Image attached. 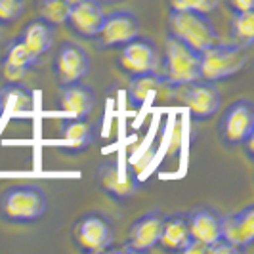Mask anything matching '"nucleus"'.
Returning a JSON list of instances; mask_svg holds the SVG:
<instances>
[{"label": "nucleus", "instance_id": "1", "mask_svg": "<svg viewBox=\"0 0 254 254\" xmlns=\"http://www.w3.org/2000/svg\"><path fill=\"white\" fill-rule=\"evenodd\" d=\"M48 212V197L40 186L15 184L0 197V218L10 224H33Z\"/></svg>", "mask_w": 254, "mask_h": 254}, {"label": "nucleus", "instance_id": "2", "mask_svg": "<svg viewBox=\"0 0 254 254\" xmlns=\"http://www.w3.org/2000/svg\"><path fill=\"white\" fill-rule=\"evenodd\" d=\"M201 52L193 50L180 38L168 35L165 42V50L159 62L157 73L168 86L178 88L201 78Z\"/></svg>", "mask_w": 254, "mask_h": 254}, {"label": "nucleus", "instance_id": "3", "mask_svg": "<svg viewBox=\"0 0 254 254\" xmlns=\"http://www.w3.org/2000/svg\"><path fill=\"white\" fill-rule=\"evenodd\" d=\"M168 35L180 38L193 50L203 52L204 48L220 42L216 27L206 13L191 10H170L168 13Z\"/></svg>", "mask_w": 254, "mask_h": 254}, {"label": "nucleus", "instance_id": "4", "mask_svg": "<svg viewBox=\"0 0 254 254\" xmlns=\"http://www.w3.org/2000/svg\"><path fill=\"white\" fill-rule=\"evenodd\" d=\"M247 60H249L247 48H243L235 42L231 44L216 42L201 52V65H199L201 80L212 82V84L228 80L239 71H243Z\"/></svg>", "mask_w": 254, "mask_h": 254}, {"label": "nucleus", "instance_id": "5", "mask_svg": "<svg viewBox=\"0 0 254 254\" xmlns=\"http://www.w3.org/2000/svg\"><path fill=\"white\" fill-rule=\"evenodd\" d=\"M178 96L182 103L188 107L191 119L197 123L210 121L220 111L222 105V96L216 86L201 78L178 86Z\"/></svg>", "mask_w": 254, "mask_h": 254}, {"label": "nucleus", "instance_id": "6", "mask_svg": "<svg viewBox=\"0 0 254 254\" xmlns=\"http://www.w3.org/2000/svg\"><path fill=\"white\" fill-rule=\"evenodd\" d=\"M220 140L229 147L243 145L247 138L254 136V109L249 100H237L224 111L218 125Z\"/></svg>", "mask_w": 254, "mask_h": 254}, {"label": "nucleus", "instance_id": "7", "mask_svg": "<svg viewBox=\"0 0 254 254\" xmlns=\"http://www.w3.org/2000/svg\"><path fill=\"white\" fill-rule=\"evenodd\" d=\"M113 237V224L102 212H88L75 226V241L82 253L94 254L109 251Z\"/></svg>", "mask_w": 254, "mask_h": 254}, {"label": "nucleus", "instance_id": "8", "mask_svg": "<svg viewBox=\"0 0 254 254\" xmlns=\"http://www.w3.org/2000/svg\"><path fill=\"white\" fill-rule=\"evenodd\" d=\"M159 62H161V54H159V48L151 38L138 35L130 42H127L125 46H121L119 67L128 76L157 73Z\"/></svg>", "mask_w": 254, "mask_h": 254}, {"label": "nucleus", "instance_id": "9", "mask_svg": "<svg viewBox=\"0 0 254 254\" xmlns=\"http://www.w3.org/2000/svg\"><path fill=\"white\" fill-rule=\"evenodd\" d=\"M140 35V19L138 15L127 10H117L113 13H105L103 23L96 35L98 46L105 50H117L125 46L132 38Z\"/></svg>", "mask_w": 254, "mask_h": 254}, {"label": "nucleus", "instance_id": "10", "mask_svg": "<svg viewBox=\"0 0 254 254\" xmlns=\"http://www.w3.org/2000/svg\"><path fill=\"white\" fill-rule=\"evenodd\" d=\"M90 54L76 42H64L54 60V75L58 78L60 86H69L84 80L90 73Z\"/></svg>", "mask_w": 254, "mask_h": 254}, {"label": "nucleus", "instance_id": "11", "mask_svg": "<svg viewBox=\"0 0 254 254\" xmlns=\"http://www.w3.org/2000/svg\"><path fill=\"white\" fill-rule=\"evenodd\" d=\"M98 186L111 199L123 203L138 193L140 178L130 166L119 165L117 161H107L98 168Z\"/></svg>", "mask_w": 254, "mask_h": 254}, {"label": "nucleus", "instance_id": "12", "mask_svg": "<svg viewBox=\"0 0 254 254\" xmlns=\"http://www.w3.org/2000/svg\"><path fill=\"white\" fill-rule=\"evenodd\" d=\"M165 224V214L161 210H151L140 216L128 229L127 251L128 253H149L159 245V237Z\"/></svg>", "mask_w": 254, "mask_h": 254}, {"label": "nucleus", "instance_id": "13", "mask_svg": "<svg viewBox=\"0 0 254 254\" xmlns=\"http://www.w3.org/2000/svg\"><path fill=\"white\" fill-rule=\"evenodd\" d=\"M105 12L102 10L100 2L96 0H78L73 2L69 8V15L65 25L71 33H75L80 38H94L98 35L103 23Z\"/></svg>", "mask_w": 254, "mask_h": 254}, {"label": "nucleus", "instance_id": "14", "mask_svg": "<svg viewBox=\"0 0 254 254\" xmlns=\"http://www.w3.org/2000/svg\"><path fill=\"white\" fill-rule=\"evenodd\" d=\"M222 237L239 253L251 249L254 243V206L249 204L235 214L222 216Z\"/></svg>", "mask_w": 254, "mask_h": 254}, {"label": "nucleus", "instance_id": "15", "mask_svg": "<svg viewBox=\"0 0 254 254\" xmlns=\"http://www.w3.org/2000/svg\"><path fill=\"white\" fill-rule=\"evenodd\" d=\"M62 147L71 155L84 153L94 143V127L88 123V117H69L62 121Z\"/></svg>", "mask_w": 254, "mask_h": 254}, {"label": "nucleus", "instance_id": "16", "mask_svg": "<svg viewBox=\"0 0 254 254\" xmlns=\"http://www.w3.org/2000/svg\"><path fill=\"white\" fill-rule=\"evenodd\" d=\"M38 62V58L27 48V44L21 40V37L15 38L2 60V75L8 82H21L27 71Z\"/></svg>", "mask_w": 254, "mask_h": 254}, {"label": "nucleus", "instance_id": "17", "mask_svg": "<svg viewBox=\"0 0 254 254\" xmlns=\"http://www.w3.org/2000/svg\"><path fill=\"white\" fill-rule=\"evenodd\" d=\"M188 222H190L191 239L206 245V249L208 245H212L222 237V216L212 208L206 206L197 208L188 216Z\"/></svg>", "mask_w": 254, "mask_h": 254}, {"label": "nucleus", "instance_id": "18", "mask_svg": "<svg viewBox=\"0 0 254 254\" xmlns=\"http://www.w3.org/2000/svg\"><path fill=\"white\" fill-rule=\"evenodd\" d=\"M191 241L190 233V222H188V214H172V216H165V224H163V231L159 237V245L165 253H184V249L188 247Z\"/></svg>", "mask_w": 254, "mask_h": 254}, {"label": "nucleus", "instance_id": "19", "mask_svg": "<svg viewBox=\"0 0 254 254\" xmlns=\"http://www.w3.org/2000/svg\"><path fill=\"white\" fill-rule=\"evenodd\" d=\"M96 105V94L82 80L64 86L62 92V109L69 117H88Z\"/></svg>", "mask_w": 254, "mask_h": 254}, {"label": "nucleus", "instance_id": "20", "mask_svg": "<svg viewBox=\"0 0 254 254\" xmlns=\"http://www.w3.org/2000/svg\"><path fill=\"white\" fill-rule=\"evenodd\" d=\"M21 40L37 58H40L50 50L52 44H54V25L42 17H37V19L27 23V27L23 29V35H21Z\"/></svg>", "mask_w": 254, "mask_h": 254}, {"label": "nucleus", "instance_id": "21", "mask_svg": "<svg viewBox=\"0 0 254 254\" xmlns=\"http://www.w3.org/2000/svg\"><path fill=\"white\" fill-rule=\"evenodd\" d=\"M163 86V78L159 73H143V75L130 76L128 82V102L132 105H141L151 94L159 92Z\"/></svg>", "mask_w": 254, "mask_h": 254}, {"label": "nucleus", "instance_id": "22", "mask_svg": "<svg viewBox=\"0 0 254 254\" xmlns=\"http://www.w3.org/2000/svg\"><path fill=\"white\" fill-rule=\"evenodd\" d=\"M229 35L235 44L249 50L254 44V13L233 10L231 23H229Z\"/></svg>", "mask_w": 254, "mask_h": 254}, {"label": "nucleus", "instance_id": "23", "mask_svg": "<svg viewBox=\"0 0 254 254\" xmlns=\"http://www.w3.org/2000/svg\"><path fill=\"white\" fill-rule=\"evenodd\" d=\"M2 102L4 111H25L33 105V94L21 82H8V88L2 90Z\"/></svg>", "mask_w": 254, "mask_h": 254}, {"label": "nucleus", "instance_id": "24", "mask_svg": "<svg viewBox=\"0 0 254 254\" xmlns=\"http://www.w3.org/2000/svg\"><path fill=\"white\" fill-rule=\"evenodd\" d=\"M71 4L67 0H38V17L46 19L54 27L65 25Z\"/></svg>", "mask_w": 254, "mask_h": 254}, {"label": "nucleus", "instance_id": "25", "mask_svg": "<svg viewBox=\"0 0 254 254\" xmlns=\"http://www.w3.org/2000/svg\"><path fill=\"white\" fill-rule=\"evenodd\" d=\"M170 10H191L199 13H210L220 6V0H168Z\"/></svg>", "mask_w": 254, "mask_h": 254}, {"label": "nucleus", "instance_id": "26", "mask_svg": "<svg viewBox=\"0 0 254 254\" xmlns=\"http://www.w3.org/2000/svg\"><path fill=\"white\" fill-rule=\"evenodd\" d=\"M25 8L23 0H0V25L13 23Z\"/></svg>", "mask_w": 254, "mask_h": 254}, {"label": "nucleus", "instance_id": "27", "mask_svg": "<svg viewBox=\"0 0 254 254\" xmlns=\"http://www.w3.org/2000/svg\"><path fill=\"white\" fill-rule=\"evenodd\" d=\"M206 253H212V254H237L239 251H237L233 245H229L224 237H220L218 241H214L212 245H208Z\"/></svg>", "mask_w": 254, "mask_h": 254}, {"label": "nucleus", "instance_id": "28", "mask_svg": "<svg viewBox=\"0 0 254 254\" xmlns=\"http://www.w3.org/2000/svg\"><path fill=\"white\" fill-rule=\"evenodd\" d=\"M229 4L233 10H239V12H253L254 10V0H229Z\"/></svg>", "mask_w": 254, "mask_h": 254}, {"label": "nucleus", "instance_id": "29", "mask_svg": "<svg viewBox=\"0 0 254 254\" xmlns=\"http://www.w3.org/2000/svg\"><path fill=\"white\" fill-rule=\"evenodd\" d=\"M2 115H4V102H2V94H0V119H2Z\"/></svg>", "mask_w": 254, "mask_h": 254}, {"label": "nucleus", "instance_id": "30", "mask_svg": "<svg viewBox=\"0 0 254 254\" xmlns=\"http://www.w3.org/2000/svg\"><path fill=\"white\" fill-rule=\"evenodd\" d=\"M102 2H109V4H113V2H119V0H102Z\"/></svg>", "mask_w": 254, "mask_h": 254}, {"label": "nucleus", "instance_id": "31", "mask_svg": "<svg viewBox=\"0 0 254 254\" xmlns=\"http://www.w3.org/2000/svg\"><path fill=\"white\" fill-rule=\"evenodd\" d=\"M67 2H69V4H73V2H78V0H67Z\"/></svg>", "mask_w": 254, "mask_h": 254}]
</instances>
